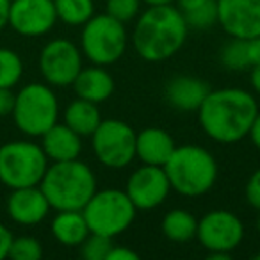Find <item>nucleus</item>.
<instances>
[{"label":"nucleus","mask_w":260,"mask_h":260,"mask_svg":"<svg viewBox=\"0 0 260 260\" xmlns=\"http://www.w3.org/2000/svg\"><path fill=\"white\" fill-rule=\"evenodd\" d=\"M196 112L207 138L221 145H234L248 138L258 104L242 87H223L210 89Z\"/></svg>","instance_id":"obj_1"},{"label":"nucleus","mask_w":260,"mask_h":260,"mask_svg":"<svg viewBox=\"0 0 260 260\" xmlns=\"http://www.w3.org/2000/svg\"><path fill=\"white\" fill-rule=\"evenodd\" d=\"M189 34V25L184 13L173 4L148 6L138 16L132 34V43L141 59L160 62L173 57Z\"/></svg>","instance_id":"obj_2"},{"label":"nucleus","mask_w":260,"mask_h":260,"mask_svg":"<svg viewBox=\"0 0 260 260\" xmlns=\"http://www.w3.org/2000/svg\"><path fill=\"white\" fill-rule=\"evenodd\" d=\"M40 187L55 210H82L98 189L93 170L79 159L48 164Z\"/></svg>","instance_id":"obj_3"},{"label":"nucleus","mask_w":260,"mask_h":260,"mask_svg":"<svg viewBox=\"0 0 260 260\" xmlns=\"http://www.w3.org/2000/svg\"><path fill=\"white\" fill-rule=\"evenodd\" d=\"M171 191L187 198H198L216 185L219 168L214 155L200 145L177 146L164 164Z\"/></svg>","instance_id":"obj_4"},{"label":"nucleus","mask_w":260,"mask_h":260,"mask_svg":"<svg viewBox=\"0 0 260 260\" xmlns=\"http://www.w3.org/2000/svg\"><path fill=\"white\" fill-rule=\"evenodd\" d=\"M11 116L20 132L30 138H41L57 123L59 100L48 84L30 82L16 93Z\"/></svg>","instance_id":"obj_5"},{"label":"nucleus","mask_w":260,"mask_h":260,"mask_svg":"<svg viewBox=\"0 0 260 260\" xmlns=\"http://www.w3.org/2000/svg\"><path fill=\"white\" fill-rule=\"evenodd\" d=\"M128 43L125 23L111 15H93L82 25L80 50L91 64L111 66L123 57Z\"/></svg>","instance_id":"obj_6"},{"label":"nucleus","mask_w":260,"mask_h":260,"mask_svg":"<svg viewBox=\"0 0 260 260\" xmlns=\"http://www.w3.org/2000/svg\"><path fill=\"white\" fill-rule=\"evenodd\" d=\"M82 214L87 221L89 232L114 239L116 235L128 230L130 224L134 223L138 209L130 202L125 191L107 187L100 191L96 189V192L82 209Z\"/></svg>","instance_id":"obj_7"},{"label":"nucleus","mask_w":260,"mask_h":260,"mask_svg":"<svg viewBox=\"0 0 260 260\" xmlns=\"http://www.w3.org/2000/svg\"><path fill=\"white\" fill-rule=\"evenodd\" d=\"M48 159L41 145L32 141H9L0 146V182L9 189L40 185Z\"/></svg>","instance_id":"obj_8"},{"label":"nucleus","mask_w":260,"mask_h":260,"mask_svg":"<svg viewBox=\"0 0 260 260\" xmlns=\"http://www.w3.org/2000/svg\"><path fill=\"white\" fill-rule=\"evenodd\" d=\"M91 146L100 164L111 170H123L136 159V132L121 119H102L91 134Z\"/></svg>","instance_id":"obj_9"},{"label":"nucleus","mask_w":260,"mask_h":260,"mask_svg":"<svg viewBox=\"0 0 260 260\" xmlns=\"http://www.w3.org/2000/svg\"><path fill=\"white\" fill-rule=\"evenodd\" d=\"M82 68V50L73 41L57 38L41 48L40 72L48 86H72Z\"/></svg>","instance_id":"obj_10"},{"label":"nucleus","mask_w":260,"mask_h":260,"mask_svg":"<svg viewBox=\"0 0 260 260\" xmlns=\"http://www.w3.org/2000/svg\"><path fill=\"white\" fill-rule=\"evenodd\" d=\"M196 239L209 253H232L244 239V224L230 210H210L198 219Z\"/></svg>","instance_id":"obj_11"},{"label":"nucleus","mask_w":260,"mask_h":260,"mask_svg":"<svg viewBox=\"0 0 260 260\" xmlns=\"http://www.w3.org/2000/svg\"><path fill=\"white\" fill-rule=\"evenodd\" d=\"M125 192L138 210H153L160 207L171 192L164 166H139L126 180Z\"/></svg>","instance_id":"obj_12"},{"label":"nucleus","mask_w":260,"mask_h":260,"mask_svg":"<svg viewBox=\"0 0 260 260\" xmlns=\"http://www.w3.org/2000/svg\"><path fill=\"white\" fill-rule=\"evenodd\" d=\"M57 22L54 0H13L9 25L25 38L45 36Z\"/></svg>","instance_id":"obj_13"},{"label":"nucleus","mask_w":260,"mask_h":260,"mask_svg":"<svg viewBox=\"0 0 260 260\" xmlns=\"http://www.w3.org/2000/svg\"><path fill=\"white\" fill-rule=\"evenodd\" d=\"M217 23L230 38L260 36V0H216Z\"/></svg>","instance_id":"obj_14"},{"label":"nucleus","mask_w":260,"mask_h":260,"mask_svg":"<svg viewBox=\"0 0 260 260\" xmlns=\"http://www.w3.org/2000/svg\"><path fill=\"white\" fill-rule=\"evenodd\" d=\"M6 210L15 223L23 224V226H34L48 216L50 203L40 185H32V187L11 189Z\"/></svg>","instance_id":"obj_15"},{"label":"nucleus","mask_w":260,"mask_h":260,"mask_svg":"<svg viewBox=\"0 0 260 260\" xmlns=\"http://www.w3.org/2000/svg\"><path fill=\"white\" fill-rule=\"evenodd\" d=\"M175 148V139L160 126H148L136 132V159L141 160V164L164 166Z\"/></svg>","instance_id":"obj_16"},{"label":"nucleus","mask_w":260,"mask_h":260,"mask_svg":"<svg viewBox=\"0 0 260 260\" xmlns=\"http://www.w3.org/2000/svg\"><path fill=\"white\" fill-rule=\"evenodd\" d=\"M210 86L205 80L191 75H180L171 79L164 87V96L170 107L182 112L198 111L202 102L209 94Z\"/></svg>","instance_id":"obj_17"},{"label":"nucleus","mask_w":260,"mask_h":260,"mask_svg":"<svg viewBox=\"0 0 260 260\" xmlns=\"http://www.w3.org/2000/svg\"><path fill=\"white\" fill-rule=\"evenodd\" d=\"M41 148L52 162L73 160L82 153V138L66 123H55L41 136Z\"/></svg>","instance_id":"obj_18"},{"label":"nucleus","mask_w":260,"mask_h":260,"mask_svg":"<svg viewBox=\"0 0 260 260\" xmlns=\"http://www.w3.org/2000/svg\"><path fill=\"white\" fill-rule=\"evenodd\" d=\"M72 86L77 96L93 104H102L114 93V79L105 70V66L98 64L80 70Z\"/></svg>","instance_id":"obj_19"},{"label":"nucleus","mask_w":260,"mask_h":260,"mask_svg":"<svg viewBox=\"0 0 260 260\" xmlns=\"http://www.w3.org/2000/svg\"><path fill=\"white\" fill-rule=\"evenodd\" d=\"M52 235L62 246H80L89 235V226L82 210H57L50 224Z\"/></svg>","instance_id":"obj_20"},{"label":"nucleus","mask_w":260,"mask_h":260,"mask_svg":"<svg viewBox=\"0 0 260 260\" xmlns=\"http://www.w3.org/2000/svg\"><path fill=\"white\" fill-rule=\"evenodd\" d=\"M100 121V109H98V104H93V102L82 100L77 96L64 109V123L80 138H91V134L96 130Z\"/></svg>","instance_id":"obj_21"},{"label":"nucleus","mask_w":260,"mask_h":260,"mask_svg":"<svg viewBox=\"0 0 260 260\" xmlns=\"http://www.w3.org/2000/svg\"><path fill=\"white\" fill-rule=\"evenodd\" d=\"M162 234L171 242H189L196 239V230H198V219L194 214L184 209H173L166 212L162 217Z\"/></svg>","instance_id":"obj_22"},{"label":"nucleus","mask_w":260,"mask_h":260,"mask_svg":"<svg viewBox=\"0 0 260 260\" xmlns=\"http://www.w3.org/2000/svg\"><path fill=\"white\" fill-rule=\"evenodd\" d=\"M57 20L72 27L84 25L94 15L93 0H54Z\"/></svg>","instance_id":"obj_23"},{"label":"nucleus","mask_w":260,"mask_h":260,"mask_svg":"<svg viewBox=\"0 0 260 260\" xmlns=\"http://www.w3.org/2000/svg\"><path fill=\"white\" fill-rule=\"evenodd\" d=\"M219 61L224 68L232 70V72H242V70L251 68V66H249L248 43H246V40L232 38V40L221 48Z\"/></svg>","instance_id":"obj_24"},{"label":"nucleus","mask_w":260,"mask_h":260,"mask_svg":"<svg viewBox=\"0 0 260 260\" xmlns=\"http://www.w3.org/2000/svg\"><path fill=\"white\" fill-rule=\"evenodd\" d=\"M23 75L22 57L15 50L0 48V87H15Z\"/></svg>","instance_id":"obj_25"},{"label":"nucleus","mask_w":260,"mask_h":260,"mask_svg":"<svg viewBox=\"0 0 260 260\" xmlns=\"http://www.w3.org/2000/svg\"><path fill=\"white\" fill-rule=\"evenodd\" d=\"M185 22L189 29L194 30H207L217 23V4L216 0H207L205 4L198 6L192 11L184 13Z\"/></svg>","instance_id":"obj_26"},{"label":"nucleus","mask_w":260,"mask_h":260,"mask_svg":"<svg viewBox=\"0 0 260 260\" xmlns=\"http://www.w3.org/2000/svg\"><path fill=\"white\" fill-rule=\"evenodd\" d=\"M43 256V246L38 239L22 235V237H13L9 246L8 258L13 260H40Z\"/></svg>","instance_id":"obj_27"},{"label":"nucleus","mask_w":260,"mask_h":260,"mask_svg":"<svg viewBox=\"0 0 260 260\" xmlns=\"http://www.w3.org/2000/svg\"><path fill=\"white\" fill-rule=\"evenodd\" d=\"M111 248H112L111 237L89 232V235L80 242V255L86 260H107Z\"/></svg>","instance_id":"obj_28"},{"label":"nucleus","mask_w":260,"mask_h":260,"mask_svg":"<svg viewBox=\"0 0 260 260\" xmlns=\"http://www.w3.org/2000/svg\"><path fill=\"white\" fill-rule=\"evenodd\" d=\"M139 8H141V0H107L105 2V13L121 23H128L138 18Z\"/></svg>","instance_id":"obj_29"},{"label":"nucleus","mask_w":260,"mask_h":260,"mask_svg":"<svg viewBox=\"0 0 260 260\" xmlns=\"http://www.w3.org/2000/svg\"><path fill=\"white\" fill-rule=\"evenodd\" d=\"M246 200L253 209L260 210V168L248 178L246 184Z\"/></svg>","instance_id":"obj_30"},{"label":"nucleus","mask_w":260,"mask_h":260,"mask_svg":"<svg viewBox=\"0 0 260 260\" xmlns=\"http://www.w3.org/2000/svg\"><path fill=\"white\" fill-rule=\"evenodd\" d=\"M15 102L16 93H13V87H0V118L13 114Z\"/></svg>","instance_id":"obj_31"},{"label":"nucleus","mask_w":260,"mask_h":260,"mask_svg":"<svg viewBox=\"0 0 260 260\" xmlns=\"http://www.w3.org/2000/svg\"><path fill=\"white\" fill-rule=\"evenodd\" d=\"M139 255L134 249L126 248V246H114L112 244L111 251L107 255V260H138Z\"/></svg>","instance_id":"obj_32"},{"label":"nucleus","mask_w":260,"mask_h":260,"mask_svg":"<svg viewBox=\"0 0 260 260\" xmlns=\"http://www.w3.org/2000/svg\"><path fill=\"white\" fill-rule=\"evenodd\" d=\"M13 242V234L8 226L0 223V260L8 258L9 255V246Z\"/></svg>","instance_id":"obj_33"},{"label":"nucleus","mask_w":260,"mask_h":260,"mask_svg":"<svg viewBox=\"0 0 260 260\" xmlns=\"http://www.w3.org/2000/svg\"><path fill=\"white\" fill-rule=\"evenodd\" d=\"M248 43V55H249V66H258L260 64V36L249 38L246 40Z\"/></svg>","instance_id":"obj_34"},{"label":"nucleus","mask_w":260,"mask_h":260,"mask_svg":"<svg viewBox=\"0 0 260 260\" xmlns=\"http://www.w3.org/2000/svg\"><path fill=\"white\" fill-rule=\"evenodd\" d=\"M248 136H249V139H251L253 145L260 150V109H258V112H256L255 119H253V125H251V128H249Z\"/></svg>","instance_id":"obj_35"},{"label":"nucleus","mask_w":260,"mask_h":260,"mask_svg":"<svg viewBox=\"0 0 260 260\" xmlns=\"http://www.w3.org/2000/svg\"><path fill=\"white\" fill-rule=\"evenodd\" d=\"M9 11H11V0H0V30L9 25Z\"/></svg>","instance_id":"obj_36"},{"label":"nucleus","mask_w":260,"mask_h":260,"mask_svg":"<svg viewBox=\"0 0 260 260\" xmlns=\"http://www.w3.org/2000/svg\"><path fill=\"white\" fill-rule=\"evenodd\" d=\"M175 2H177V8L180 9L182 13H187V11L196 9L198 6L205 4L207 0H175Z\"/></svg>","instance_id":"obj_37"},{"label":"nucleus","mask_w":260,"mask_h":260,"mask_svg":"<svg viewBox=\"0 0 260 260\" xmlns=\"http://www.w3.org/2000/svg\"><path fill=\"white\" fill-rule=\"evenodd\" d=\"M249 82H251V87L255 89V93L260 94V64L258 66H253V68H251Z\"/></svg>","instance_id":"obj_38"},{"label":"nucleus","mask_w":260,"mask_h":260,"mask_svg":"<svg viewBox=\"0 0 260 260\" xmlns=\"http://www.w3.org/2000/svg\"><path fill=\"white\" fill-rule=\"evenodd\" d=\"M175 0H141V4L146 6H164V4H173Z\"/></svg>","instance_id":"obj_39"},{"label":"nucleus","mask_w":260,"mask_h":260,"mask_svg":"<svg viewBox=\"0 0 260 260\" xmlns=\"http://www.w3.org/2000/svg\"><path fill=\"white\" fill-rule=\"evenodd\" d=\"M230 253H209V258L210 260H228Z\"/></svg>","instance_id":"obj_40"},{"label":"nucleus","mask_w":260,"mask_h":260,"mask_svg":"<svg viewBox=\"0 0 260 260\" xmlns=\"http://www.w3.org/2000/svg\"><path fill=\"white\" fill-rule=\"evenodd\" d=\"M256 232L260 235V210H258V217H256Z\"/></svg>","instance_id":"obj_41"},{"label":"nucleus","mask_w":260,"mask_h":260,"mask_svg":"<svg viewBox=\"0 0 260 260\" xmlns=\"http://www.w3.org/2000/svg\"><path fill=\"white\" fill-rule=\"evenodd\" d=\"M11 2H13V0H11Z\"/></svg>","instance_id":"obj_42"}]
</instances>
